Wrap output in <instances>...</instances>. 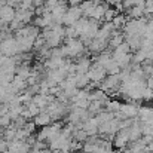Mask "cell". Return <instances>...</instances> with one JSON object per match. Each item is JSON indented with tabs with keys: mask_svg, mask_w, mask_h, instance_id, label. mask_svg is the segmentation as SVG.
Returning a JSON list of instances; mask_svg holds the SVG:
<instances>
[{
	"mask_svg": "<svg viewBox=\"0 0 153 153\" xmlns=\"http://www.w3.org/2000/svg\"><path fill=\"white\" fill-rule=\"evenodd\" d=\"M95 119H97V122H98V125L100 123H105V122H110L111 119H114V114L111 113V111H107V110H102L100 111L97 116H94Z\"/></svg>",
	"mask_w": 153,
	"mask_h": 153,
	"instance_id": "30bf717a",
	"label": "cell"
},
{
	"mask_svg": "<svg viewBox=\"0 0 153 153\" xmlns=\"http://www.w3.org/2000/svg\"><path fill=\"white\" fill-rule=\"evenodd\" d=\"M91 65H92V61H91L86 55L77 58V62H76V74H86L88 70L91 68Z\"/></svg>",
	"mask_w": 153,
	"mask_h": 153,
	"instance_id": "8992f818",
	"label": "cell"
},
{
	"mask_svg": "<svg viewBox=\"0 0 153 153\" xmlns=\"http://www.w3.org/2000/svg\"><path fill=\"white\" fill-rule=\"evenodd\" d=\"M120 105H122V104L117 101V100H108V101L104 104L105 110H107V111H111V113L119 111V110H120Z\"/></svg>",
	"mask_w": 153,
	"mask_h": 153,
	"instance_id": "4fadbf2b",
	"label": "cell"
},
{
	"mask_svg": "<svg viewBox=\"0 0 153 153\" xmlns=\"http://www.w3.org/2000/svg\"><path fill=\"white\" fill-rule=\"evenodd\" d=\"M10 123H12V119H10L9 114H3V116L0 117V126H1V128H9Z\"/></svg>",
	"mask_w": 153,
	"mask_h": 153,
	"instance_id": "44dd1931",
	"label": "cell"
},
{
	"mask_svg": "<svg viewBox=\"0 0 153 153\" xmlns=\"http://www.w3.org/2000/svg\"><path fill=\"white\" fill-rule=\"evenodd\" d=\"M15 135H16V131H15L13 128H7V129L3 132V138H4L6 143L13 141V140H15Z\"/></svg>",
	"mask_w": 153,
	"mask_h": 153,
	"instance_id": "ac0fdd59",
	"label": "cell"
},
{
	"mask_svg": "<svg viewBox=\"0 0 153 153\" xmlns=\"http://www.w3.org/2000/svg\"><path fill=\"white\" fill-rule=\"evenodd\" d=\"M114 7H116V13H122V12H125V9H123V4H122V3H116V4H114Z\"/></svg>",
	"mask_w": 153,
	"mask_h": 153,
	"instance_id": "603a6c76",
	"label": "cell"
},
{
	"mask_svg": "<svg viewBox=\"0 0 153 153\" xmlns=\"http://www.w3.org/2000/svg\"><path fill=\"white\" fill-rule=\"evenodd\" d=\"M125 22H126V16H125L123 13H117V15L113 18V21H111V24H113L114 30H120V31H122V28H123Z\"/></svg>",
	"mask_w": 153,
	"mask_h": 153,
	"instance_id": "8fae6325",
	"label": "cell"
},
{
	"mask_svg": "<svg viewBox=\"0 0 153 153\" xmlns=\"http://www.w3.org/2000/svg\"><path fill=\"white\" fill-rule=\"evenodd\" d=\"M74 79H76V88H77V89H85V88L91 83L86 74H76Z\"/></svg>",
	"mask_w": 153,
	"mask_h": 153,
	"instance_id": "7c38bea8",
	"label": "cell"
},
{
	"mask_svg": "<svg viewBox=\"0 0 153 153\" xmlns=\"http://www.w3.org/2000/svg\"><path fill=\"white\" fill-rule=\"evenodd\" d=\"M150 77H152V79H153V74H152V76H150Z\"/></svg>",
	"mask_w": 153,
	"mask_h": 153,
	"instance_id": "484cf974",
	"label": "cell"
},
{
	"mask_svg": "<svg viewBox=\"0 0 153 153\" xmlns=\"http://www.w3.org/2000/svg\"><path fill=\"white\" fill-rule=\"evenodd\" d=\"M79 37V33L76 31V28L73 25L70 27H65V31H64V39H77Z\"/></svg>",
	"mask_w": 153,
	"mask_h": 153,
	"instance_id": "e0dca14e",
	"label": "cell"
},
{
	"mask_svg": "<svg viewBox=\"0 0 153 153\" xmlns=\"http://www.w3.org/2000/svg\"><path fill=\"white\" fill-rule=\"evenodd\" d=\"M143 101H153V91L147 86L143 91Z\"/></svg>",
	"mask_w": 153,
	"mask_h": 153,
	"instance_id": "7402d4cb",
	"label": "cell"
},
{
	"mask_svg": "<svg viewBox=\"0 0 153 153\" xmlns=\"http://www.w3.org/2000/svg\"><path fill=\"white\" fill-rule=\"evenodd\" d=\"M138 107L137 104H132V102H126V104H122L120 105V113L126 117V119H135L138 116Z\"/></svg>",
	"mask_w": 153,
	"mask_h": 153,
	"instance_id": "277c9868",
	"label": "cell"
},
{
	"mask_svg": "<svg viewBox=\"0 0 153 153\" xmlns=\"http://www.w3.org/2000/svg\"><path fill=\"white\" fill-rule=\"evenodd\" d=\"M111 58L116 61L117 67L120 70L123 68H128L132 62V53H125V55H116V53H111Z\"/></svg>",
	"mask_w": 153,
	"mask_h": 153,
	"instance_id": "52a82bcc",
	"label": "cell"
},
{
	"mask_svg": "<svg viewBox=\"0 0 153 153\" xmlns=\"http://www.w3.org/2000/svg\"><path fill=\"white\" fill-rule=\"evenodd\" d=\"M82 16H83V15H82V10H80L79 6H68V9H67V12H65V15H64V18H62V25L70 27V25H73L76 21H79Z\"/></svg>",
	"mask_w": 153,
	"mask_h": 153,
	"instance_id": "7a4b0ae2",
	"label": "cell"
},
{
	"mask_svg": "<svg viewBox=\"0 0 153 153\" xmlns=\"http://www.w3.org/2000/svg\"><path fill=\"white\" fill-rule=\"evenodd\" d=\"M111 53H116V55H125V53H132L131 52V48L128 46V43H122V45H119L116 49H113V52Z\"/></svg>",
	"mask_w": 153,
	"mask_h": 153,
	"instance_id": "2e32d148",
	"label": "cell"
},
{
	"mask_svg": "<svg viewBox=\"0 0 153 153\" xmlns=\"http://www.w3.org/2000/svg\"><path fill=\"white\" fill-rule=\"evenodd\" d=\"M117 13H116V10L114 9H107L105 12H104V16H102V22H111L113 21V18L116 16Z\"/></svg>",
	"mask_w": 153,
	"mask_h": 153,
	"instance_id": "d6986e66",
	"label": "cell"
},
{
	"mask_svg": "<svg viewBox=\"0 0 153 153\" xmlns=\"http://www.w3.org/2000/svg\"><path fill=\"white\" fill-rule=\"evenodd\" d=\"M46 45V40H45V37L42 36V34H39L37 37H36V40H34V43H33V49H36V51H39L40 48H43Z\"/></svg>",
	"mask_w": 153,
	"mask_h": 153,
	"instance_id": "ffe728a7",
	"label": "cell"
},
{
	"mask_svg": "<svg viewBox=\"0 0 153 153\" xmlns=\"http://www.w3.org/2000/svg\"><path fill=\"white\" fill-rule=\"evenodd\" d=\"M102 107H104V104H102L101 101H91L89 105H88V108H86V111L89 113L91 117H94V116H97L100 111H102Z\"/></svg>",
	"mask_w": 153,
	"mask_h": 153,
	"instance_id": "9c48e42d",
	"label": "cell"
},
{
	"mask_svg": "<svg viewBox=\"0 0 153 153\" xmlns=\"http://www.w3.org/2000/svg\"><path fill=\"white\" fill-rule=\"evenodd\" d=\"M88 21H89V18H85V16H82L79 21H76L74 24H73V27L76 28V31L79 33V36L83 33V30H85V27L88 25Z\"/></svg>",
	"mask_w": 153,
	"mask_h": 153,
	"instance_id": "5bb4252c",
	"label": "cell"
},
{
	"mask_svg": "<svg viewBox=\"0 0 153 153\" xmlns=\"http://www.w3.org/2000/svg\"><path fill=\"white\" fill-rule=\"evenodd\" d=\"M52 122V117L49 116V113L48 111H45V110H42L36 117H34V125H37V126H48V125H51Z\"/></svg>",
	"mask_w": 153,
	"mask_h": 153,
	"instance_id": "ba28073f",
	"label": "cell"
},
{
	"mask_svg": "<svg viewBox=\"0 0 153 153\" xmlns=\"http://www.w3.org/2000/svg\"><path fill=\"white\" fill-rule=\"evenodd\" d=\"M56 1H65V0H56Z\"/></svg>",
	"mask_w": 153,
	"mask_h": 153,
	"instance_id": "d4e9b609",
	"label": "cell"
},
{
	"mask_svg": "<svg viewBox=\"0 0 153 153\" xmlns=\"http://www.w3.org/2000/svg\"><path fill=\"white\" fill-rule=\"evenodd\" d=\"M104 1L108 3V4H113V6H114L116 3H122V0H104Z\"/></svg>",
	"mask_w": 153,
	"mask_h": 153,
	"instance_id": "cb8c5ba5",
	"label": "cell"
},
{
	"mask_svg": "<svg viewBox=\"0 0 153 153\" xmlns=\"http://www.w3.org/2000/svg\"><path fill=\"white\" fill-rule=\"evenodd\" d=\"M105 71H107V74H119L120 73V68L117 67V64H116V61L111 58L110 59V62L105 65Z\"/></svg>",
	"mask_w": 153,
	"mask_h": 153,
	"instance_id": "9a60e30c",
	"label": "cell"
},
{
	"mask_svg": "<svg viewBox=\"0 0 153 153\" xmlns=\"http://www.w3.org/2000/svg\"><path fill=\"white\" fill-rule=\"evenodd\" d=\"M15 18V9L10 6H1L0 7V24L1 25H9Z\"/></svg>",
	"mask_w": 153,
	"mask_h": 153,
	"instance_id": "3957f363",
	"label": "cell"
},
{
	"mask_svg": "<svg viewBox=\"0 0 153 153\" xmlns=\"http://www.w3.org/2000/svg\"><path fill=\"white\" fill-rule=\"evenodd\" d=\"M86 76H88L89 82H92V83H98V85H100L102 80L105 79L107 71L102 68L101 65H98L97 62H92V65H91V68L88 70Z\"/></svg>",
	"mask_w": 153,
	"mask_h": 153,
	"instance_id": "6da1fadb",
	"label": "cell"
},
{
	"mask_svg": "<svg viewBox=\"0 0 153 153\" xmlns=\"http://www.w3.org/2000/svg\"><path fill=\"white\" fill-rule=\"evenodd\" d=\"M82 129L88 134V137H94L98 135V122L95 117H89L88 120H85L82 123Z\"/></svg>",
	"mask_w": 153,
	"mask_h": 153,
	"instance_id": "5b68a950",
	"label": "cell"
}]
</instances>
